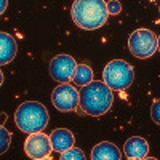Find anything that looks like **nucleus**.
Returning a JSON list of instances; mask_svg holds the SVG:
<instances>
[{"label": "nucleus", "instance_id": "1", "mask_svg": "<svg viewBox=\"0 0 160 160\" xmlns=\"http://www.w3.org/2000/svg\"><path fill=\"white\" fill-rule=\"evenodd\" d=\"M80 93V101L78 108L83 114L91 115V117H99L109 112L114 102V95L112 90L106 85L104 82L93 80L88 85L82 87Z\"/></svg>", "mask_w": 160, "mask_h": 160}, {"label": "nucleus", "instance_id": "2", "mask_svg": "<svg viewBox=\"0 0 160 160\" xmlns=\"http://www.w3.org/2000/svg\"><path fill=\"white\" fill-rule=\"evenodd\" d=\"M71 15L72 21L80 29L95 31L106 24L109 11L104 0H74Z\"/></svg>", "mask_w": 160, "mask_h": 160}, {"label": "nucleus", "instance_id": "3", "mask_svg": "<svg viewBox=\"0 0 160 160\" xmlns=\"http://www.w3.org/2000/svg\"><path fill=\"white\" fill-rule=\"evenodd\" d=\"M48 111L42 102L37 101H26L19 104L15 112V123L22 131L32 135V133L43 131L48 125Z\"/></svg>", "mask_w": 160, "mask_h": 160}, {"label": "nucleus", "instance_id": "4", "mask_svg": "<svg viewBox=\"0 0 160 160\" xmlns=\"http://www.w3.org/2000/svg\"><path fill=\"white\" fill-rule=\"evenodd\" d=\"M135 78V69L123 59H114L106 64L102 71V82L112 91H122L131 87Z\"/></svg>", "mask_w": 160, "mask_h": 160}, {"label": "nucleus", "instance_id": "5", "mask_svg": "<svg viewBox=\"0 0 160 160\" xmlns=\"http://www.w3.org/2000/svg\"><path fill=\"white\" fill-rule=\"evenodd\" d=\"M130 53L138 59H148L158 48V37L151 29H136L128 38Z\"/></svg>", "mask_w": 160, "mask_h": 160}, {"label": "nucleus", "instance_id": "6", "mask_svg": "<svg viewBox=\"0 0 160 160\" xmlns=\"http://www.w3.org/2000/svg\"><path fill=\"white\" fill-rule=\"evenodd\" d=\"M80 93L71 83H61L51 93L53 106L61 112H74L78 109Z\"/></svg>", "mask_w": 160, "mask_h": 160}, {"label": "nucleus", "instance_id": "7", "mask_svg": "<svg viewBox=\"0 0 160 160\" xmlns=\"http://www.w3.org/2000/svg\"><path fill=\"white\" fill-rule=\"evenodd\" d=\"M53 151L51 139L48 135H45L43 131L32 133L28 136V139L24 141V152L28 157L34 160H43L48 158Z\"/></svg>", "mask_w": 160, "mask_h": 160}, {"label": "nucleus", "instance_id": "8", "mask_svg": "<svg viewBox=\"0 0 160 160\" xmlns=\"http://www.w3.org/2000/svg\"><path fill=\"white\" fill-rule=\"evenodd\" d=\"M77 69V62L71 55H58L50 62V75L58 83H69Z\"/></svg>", "mask_w": 160, "mask_h": 160}, {"label": "nucleus", "instance_id": "9", "mask_svg": "<svg viewBox=\"0 0 160 160\" xmlns=\"http://www.w3.org/2000/svg\"><path fill=\"white\" fill-rule=\"evenodd\" d=\"M123 154L130 160H142L149 154V142L141 136H131L123 146Z\"/></svg>", "mask_w": 160, "mask_h": 160}, {"label": "nucleus", "instance_id": "10", "mask_svg": "<svg viewBox=\"0 0 160 160\" xmlns=\"http://www.w3.org/2000/svg\"><path fill=\"white\" fill-rule=\"evenodd\" d=\"M50 139H51V146H53V151H56L58 154L68 151L69 148H72L74 142H75V138L72 135L71 130H66V128H56L51 131L50 135Z\"/></svg>", "mask_w": 160, "mask_h": 160}, {"label": "nucleus", "instance_id": "11", "mask_svg": "<svg viewBox=\"0 0 160 160\" xmlns=\"http://www.w3.org/2000/svg\"><path fill=\"white\" fill-rule=\"evenodd\" d=\"M91 158L93 160H120L122 158V152L114 142L102 141L91 149Z\"/></svg>", "mask_w": 160, "mask_h": 160}, {"label": "nucleus", "instance_id": "12", "mask_svg": "<svg viewBox=\"0 0 160 160\" xmlns=\"http://www.w3.org/2000/svg\"><path fill=\"white\" fill-rule=\"evenodd\" d=\"M16 51H18V45L13 35L7 32H0V64L2 66L10 64L15 59Z\"/></svg>", "mask_w": 160, "mask_h": 160}, {"label": "nucleus", "instance_id": "13", "mask_svg": "<svg viewBox=\"0 0 160 160\" xmlns=\"http://www.w3.org/2000/svg\"><path fill=\"white\" fill-rule=\"evenodd\" d=\"M72 82L78 87H85L90 82H93V69L88 64H77V69L74 72Z\"/></svg>", "mask_w": 160, "mask_h": 160}, {"label": "nucleus", "instance_id": "14", "mask_svg": "<svg viewBox=\"0 0 160 160\" xmlns=\"http://www.w3.org/2000/svg\"><path fill=\"white\" fill-rule=\"evenodd\" d=\"M59 158L61 160H85V154H83L82 149L74 148V146H72V148H69L68 151L61 152Z\"/></svg>", "mask_w": 160, "mask_h": 160}, {"label": "nucleus", "instance_id": "15", "mask_svg": "<svg viewBox=\"0 0 160 160\" xmlns=\"http://www.w3.org/2000/svg\"><path fill=\"white\" fill-rule=\"evenodd\" d=\"M0 138H2V141H0V154H5L10 148V141H11V133L2 125L0 127Z\"/></svg>", "mask_w": 160, "mask_h": 160}, {"label": "nucleus", "instance_id": "16", "mask_svg": "<svg viewBox=\"0 0 160 160\" xmlns=\"http://www.w3.org/2000/svg\"><path fill=\"white\" fill-rule=\"evenodd\" d=\"M151 117L154 120V123H157L160 127V99H155L152 102V108H151Z\"/></svg>", "mask_w": 160, "mask_h": 160}, {"label": "nucleus", "instance_id": "17", "mask_svg": "<svg viewBox=\"0 0 160 160\" xmlns=\"http://www.w3.org/2000/svg\"><path fill=\"white\" fill-rule=\"evenodd\" d=\"M108 11H109V15H118V13L122 11V3H120L118 0H109Z\"/></svg>", "mask_w": 160, "mask_h": 160}, {"label": "nucleus", "instance_id": "18", "mask_svg": "<svg viewBox=\"0 0 160 160\" xmlns=\"http://www.w3.org/2000/svg\"><path fill=\"white\" fill-rule=\"evenodd\" d=\"M7 5H8V0H0V15H3L7 11Z\"/></svg>", "mask_w": 160, "mask_h": 160}, {"label": "nucleus", "instance_id": "19", "mask_svg": "<svg viewBox=\"0 0 160 160\" xmlns=\"http://www.w3.org/2000/svg\"><path fill=\"white\" fill-rule=\"evenodd\" d=\"M157 51L160 53V37H158V48H157Z\"/></svg>", "mask_w": 160, "mask_h": 160}, {"label": "nucleus", "instance_id": "20", "mask_svg": "<svg viewBox=\"0 0 160 160\" xmlns=\"http://www.w3.org/2000/svg\"><path fill=\"white\" fill-rule=\"evenodd\" d=\"M158 11H160V8H158Z\"/></svg>", "mask_w": 160, "mask_h": 160}]
</instances>
